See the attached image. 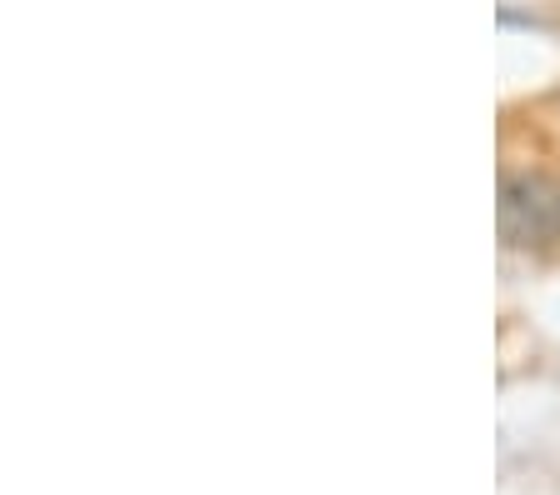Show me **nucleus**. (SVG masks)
I'll use <instances>...</instances> for the list:
<instances>
[{"label": "nucleus", "instance_id": "nucleus-1", "mask_svg": "<svg viewBox=\"0 0 560 495\" xmlns=\"http://www.w3.org/2000/svg\"><path fill=\"white\" fill-rule=\"evenodd\" d=\"M501 236L511 246H556L560 240V186L550 176H511L501 186Z\"/></svg>", "mask_w": 560, "mask_h": 495}]
</instances>
